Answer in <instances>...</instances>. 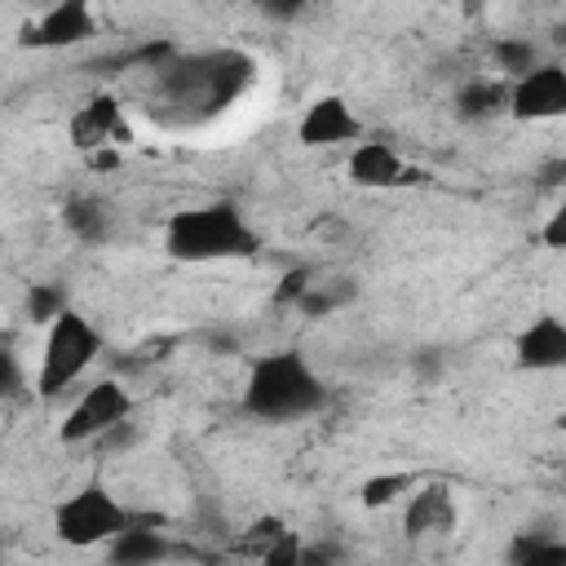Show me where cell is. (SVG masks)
<instances>
[{"mask_svg":"<svg viewBox=\"0 0 566 566\" xmlns=\"http://www.w3.org/2000/svg\"><path fill=\"white\" fill-rule=\"evenodd\" d=\"M155 71H159V102L181 124H195V119L226 111L252 84V57H243L234 49H217V53H199V57H172Z\"/></svg>","mask_w":566,"mask_h":566,"instance_id":"obj_1","label":"cell"},{"mask_svg":"<svg viewBox=\"0 0 566 566\" xmlns=\"http://www.w3.org/2000/svg\"><path fill=\"white\" fill-rule=\"evenodd\" d=\"M327 402V385L314 376V367L305 363V354L296 349H274V354H256L248 367V385H243V411L256 420H301L314 416Z\"/></svg>","mask_w":566,"mask_h":566,"instance_id":"obj_2","label":"cell"},{"mask_svg":"<svg viewBox=\"0 0 566 566\" xmlns=\"http://www.w3.org/2000/svg\"><path fill=\"white\" fill-rule=\"evenodd\" d=\"M164 248L177 261H230V256H252L261 239L230 199H212L177 212L164 230Z\"/></svg>","mask_w":566,"mask_h":566,"instance_id":"obj_3","label":"cell"},{"mask_svg":"<svg viewBox=\"0 0 566 566\" xmlns=\"http://www.w3.org/2000/svg\"><path fill=\"white\" fill-rule=\"evenodd\" d=\"M44 354H40V376L35 389L44 398L66 394L102 354V332L80 314V310H62L57 318L44 323Z\"/></svg>","mask_w":566,"mask_h":566,"instance_id":"obj_4","label":"cell"},{"mask_svg":"<svg viewBox=\"0 0 566 566\" xmlns=\"http://www.w3.org/2000/svg\"><path fill=\"white\" fill-rule=\"evenodd\" d=\"M137 513L124 509L102 482H88L80 486L75 495H66L53 513V531L62 544H75V548H93V544H106L115 539L124 526H133Z\"/></svg>","mask_w":566,"mask_h":566,"instance_id":"obj_5","label":"cell"},{"mask_svg":"<svg viewBox=\"0 0 566 566\" xmlns=\"http://www.w3.org/2000/svg\"><path fill=\"white\" fill-rule=\"evenodd\" d=\"M128 411H133L128 389H124L119 380H97V385H88V389L71 402V411L62 416L57 438H62V442H93L106 424L124 420Z\"/></svg>","mask_w":566,"mask_h":566,"instance_id":"obj_6","label":"cell"},{"mask_svg":"<svg viewBox=\"0 0 566 566\" xmlns=\"http://www.w3.org/2000/svg\"><path fill=\"white\" fill-rule=\"evenodd\" d=\"M509 115L513 119H557L566 115V71L562 62H535L517 80H509Z\"/></svg>","mask_w":566,"mask_h":566,"instance_id":"obj_7","label":"cell"},{"mask_svg":"<svg viewBox=\"0 0 566 566\" xmlns=\"http://www.w3.org/2000/svg\"><path fill=\"white\" fill-rule=\"evenodd\" d=\"M358 137H363V124L349 111V102L336 97V93L314 97L305 106V115L296 119V142L301 146H345V142H358Z\"/></svg>","mask_w":566,"mask_h":566,"instance_id":"obj_8","label":"cell"},{"mask_svg":"<svg viewBox=\"0 0 566 566\" xmlns=\"http://www.w3.org/2000/svg\"><path fill=\"white\" fill-rule=\"evenodd\" d=\"M93 31H97V22H93L88 0H57L40 13V22L27 27L22 40L35 49H71V44L93 40Z\"/></svg>","mask_w":566,"mask_h":566,"instance_id":"obj_9","label":"cell"},{"mask_svg":"<svg viewBox=\"0 0 566 566\" xmlns=\"http://www.w3.org/2000/svg\"><path fill=\"white\" fill-rule=\"evenodd\" d=\"M345 172H349V181H354V186H367V190L402 186V181H411V177H416L389 142H358V146L349 150Z\"/></svg>","mask_w":566,"mask_h":566,"instance_id":"obj_10","label":"cell"},{"mask_svg":"<svg viewBox=\"0 0 566 566\" xmlns=\"http://www.w3.org/2000/svg\"><path fill=\"white\" fill-rule=\"evenodd\" d=\"M513 354H517V363L526 371H557V367H566V323L557 314L531 318V327H522Z\"/></svg>","mask_w":566,"mask_h":566,"instance_id":"obj_11","label":"cell"},{"mask_svg":"<svg viewBox=\"0 0 566 566\" xmlns=\"http://www.w3.org/2000/svg\"><path fill=\"white\" fill-rule=\"evenodd\" d=\"M71 142L80 150H106V146H124L128 142V124L115 97H93L88 106H80V115L71 119Z\"/></svg>","mask_w":566,"mask_h":566,"instance_id":"obj_12","label":"cell"},{"mask_svg":"<svg viewBox=\"0 0 566 566\" xmlns=\"http://www.w3.org/2000/svg\"><path fill=\"white\" fill-rule=\"evenodd\" d=\"M455 522V500L447 491V482H420L411 495H407V509H402V531L411 539L420 535H438V531H451Z\"/></svg>","mask_w":566,"mask_h":566,"instance_id":"obj_13","label":"cell"},{"mask_svg":"<svg viewBox=\"0 0 566 566\" xmlns=\"http://www.w3.org/2000/svg\"><path fill=\"white\" fill-rule=\"evenodd\" d=\"M106 553H111V562H119V566H155V562L172 557L177 544L164 539L150 517H137V522L124 526L115 539H106Z\"/></svg>","mask_w":566,"mask_h":566,"instance_id":"obj_14","label":"cell"},{"mask_svg":"<svg viewBox=\"0 0 566 566\" xmlns=\"http://www.w3.org/2000/svg\"><path fill=\"white\" fill-rule=\"evenodd\" d=\"M455 106L464 119H491L509 111V80H464L455 93Z\"/></svg>","mask_w":566,"mask_h":566,"instance_id":"obj_15","label":"cell"},{"mask_svg":"<svg viewBox=\"0 0 566 566\" xmlns=\"http://www.w3.org/2000/svg\"><path fill=\"white\" fill-rule=\"evenodd\" d=\"M62 221H66V230H71L75 239H84V243H102V239L111 234V217H106V208H102L93 195H71V199L62 203Z\"/></svg>","mask_w":566,"mask_h":566,"instance_id":"obj_16","label":"cell"},{"mask_svg":"<svg viewBox=\"0 0 566 566\" xmlns=\"http://www.w3.org/2000/svg\"><path fill=\"white\" fill-rule=\"evenodd\" d=\"M544 557H566V539L562 535H553V531H517L513 535V544H509V562H517V566H526V562H544Z\"/></svg>","mask_w":566,"mask_h":566,"instance_id":"obj_17","label":"cell"},{"mask_svg":"<svg viewBox=\"0 0 566 566\" xmlns=\"http://www.w3.org/2000/svg\"><path fill=\"white\" fill-rule=\"evenodd\" d=\"M411 486H416L411 473H376V478H367L358 486V500H363V509H385V504L402 500Z\"/></svg>","mask_w":566,"mask_h":566,"instance_id":"obj_18","label":"cell"},{"mask_svg":"<svg viewBox=\"0 0 566 566\" xmlns=\"http://www.w3.org/2000/svg\"><path fill=\"white\" fill-rule=\"evenodd\" d=\"M539 62V49L531 44V40H517V35H504V40H495V66L509 75V80H517L522 71H531Z\"/></svg>","mask_w":566,"mask_h":566,"instance_id":"obj_19","label":"cell"},{"mask_svg":"<svg viewBox=\"0 0 566 566\" xmlns=\"http://www.w3.org/2000/svg\"><path fill=\"white\" fill-rule=\"evenodd\" d=\"M354 296V287H345V292H332L327 283H310L301 296H296V310L305 314V318H323V314H332L336 305H345Z\"/></svg>","mask_w":566,"mask_h":566,"instance_id":"obj_20","label":"cell"},{"mask_svg":"<svg viewBox=\"0 0 566 566\" xmlns=\"http://www.w3.org/2000/svg\"><path fill=\"white\" fill-rule=\"evenodd\" d=\"M62 310H66V292H62L57 283H35V287L27 292V318L49 323V318H57Z\"/></svg>","mask_w":566,"mask_h":566,"instance_id":"obj_21","label":"cell"},{"mask_svg":"<svg viewBox=\"0 0 566 566\" xmlns=\"http://www.w3.org/2000/svg\"><path fill=\"white\" fill-rule=\"evenodd\" d=\"M137 438H142V429H137V424L124 416V420L106 424V429H102L93 442H97V451H102V455H124V451H133V447H137Z\"/></svg>","mask_w":566,"mask_h":566,"instance_id":"obj_22","label":"cell"},{"mask_svg":"<svg viewBox=\"0 0 566 566\" xmlns=\"http://www.w3.org/2000/svg\"><path fill=\"white\" fill-rule=\"evenodd\" d=\"M261 557H265V566H301V539L292 531H279Z\"/></svg>","mask_w":566,"mask_h":566,"instance_id":"obj_23","label":"cell"},{"mask_svg":"<svg viewBox=\"0 0 566 566\" xmlns=\"http://www.w3.org/2000/svg\"><path fill=\"white\" fill-rule=\"evenodd\" d=\"M310 283H314V274H310L305 265H296V270H287V274L279 279V287H274V301H279V305H296V296H301Z\"/></svg>","mask_w":566,"mask_h":566,"instance_id":"obj_24","label":"cell"},{"mask_svg":"<svg viewBox=\"0 0 566 566\" xmlns=\"http://www.w3.org/2000/svg\"><path fill=\"white\" fill-rule=\"evenodd\" d=\"M22 389V363H18V354L0 340V398H13Z\"/></svg>","mask_w":566,"mask_h":566,"instance_id":"obj_25","label":"cell"},{"mask_svg":"<svg viewBox=\"0 0 566 566\" xmlns=\"http://www.w3.org/2000/svg\"><path fill=\"white\" fill-rule=\"evenodd\" d=\"M310 0H256V9L270 18V22H292L296 13H305Z\"/></svg>","mask_w":566,"mask_h":566,"instance_id":"obj_26","label":"cell"},{"mask_svg":"<svg viewBox=\"0 0 566 566\" xmlns=\"http://www.w3.org/2000/svg\"><path fill=\"white\" fill-rule=\"evenodd\" d=\"M544 243H548V248H566V208H557V212L548 217V226H544Z\"/></svg>","mask_w":566,"mask_h":566,"instance_id":"obj_27","label":"cell"},{"mask_svg":"<svg viewBox=\"0 0 566 566\" xmlns=\"http://www.w3.org/2000/svg\"><path fill=\"white\" fill-rule=\"evenodd\" d=\"M0 340H4V332H0Z\"/></svg>","mask_w":566,"mask_h":566,"instance_id":"obj_28","label":"cell"},{"mask_svg":"<svg viewBox=\"0 0 566 566\" xmlns=\"http://www.w3.org/2000/svg\"><path fill=\"white\" fill-rule=\"evenodd\" d=\"M0 553H4V548H0Z\"/></svg>","mask_w":566,"mask_h":566,"instance_id":"obj_29","label":"cell"}]
</instances>
